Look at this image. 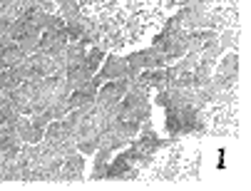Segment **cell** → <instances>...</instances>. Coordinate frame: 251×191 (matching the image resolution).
<instances>
[{"label":"cell","instance_id":"cell-10","mask_svg":"<svg viewBox=\"0 0 251 191\" xmlns=\"http://www.w3.org/2000/svg\"><path fill=\"white\" fill-rule=\"evenodd\" d=\"M127 90H129V80H127V77H122V80H107V82L100 85L95 102H97L100 107H115V104L127 95Z\"/></svg>","mask_w":251,"mask_h":191},{"label":"cell","instance_id":"cell-26","mask_svg":"<svg viewBox=\"0 0 251 191\" xmlns=\"http://www.w3.org/2000/svg\"><path fill=\"white\" fill-rule=\"evenodd\" d=\"M13 25H15V18H10V15H0V32H8V35H10Z\"/></svg>","mask_w":251,"mask_h":191},{"label":"cell","instance_id":"cell-13","mask_svg":"<svg viewBox=\"0 0 251 191\" xmlns=\"http://www.w3.org/2000/svg\"><path fill=\"white\" fill-rule=\"evenodd\" d=\"M82 174H85V154H80V151H73V154L65 157L57 181H80Z\"/></svg>","mask_w":251,"mask_h":191},{"label":"cell","instance_id":"cell-24","mask_svg":"<svg viewBox=\"0 0 251 191\" xmlns=\"http://www.w3.org/2000/svg\"><path fill=\"white\" fill-rule=\"evenodd\" d=\"M57 5H60V15L65 20L80 18V3H77V0H57Z\"/></svg>","mask_w":251,"mask_h":191},{"label":"cell","instance_id":"cell-18","mask_svg":"<svg viewBox=\"0 0 251 191\" xmlns=\"http://www.w3.org/2000/svg\"><path fill=\"white\" fill-rule=\"evenodd\" d=\"M90 77H92V74L85 70V65H75V67H67V70H65V82H67L70 90H77V87L85 85Z\"/></svg>","mask_w":251,"mask_h":191},{"label":"cell","instance_id":"cell-17","mask_svg":"<svg viewBox=\"0 0 251 191\" xmlns=\"http://www.w3.org/2000/svg\"><path fill=\"white\" fill-rule=\"evenodd\" d=\"M23 114L18 112V107L10 102V97L3 92L0 95V124H18V119Z\"/></svg>","mask_w":251,"mask_h":191},{"label":"cell","instance_id":"cell-22","mask_svg":"<svg viewBox=\"0 0 251 191\" xmlns=\"http://www.w3.org/2000/svg\"><path fill=\"white\" fill-rule=\"evenodd\" d=\"M85 55H87V48H85L82 43H67V48H65V60H67V67L82 65V62H85Z\"/></svg>","mask_w":251,"mask_h":191},{"label":"cell","instance_id":"cell-5","mask_svg":"<svg viewBox=\"0 0 251 191\" xmlns=\"http://www.w3.org/2000/svg\"><path fill=\"white\" fill-rule=\"evenodd\" d=\"M150 112H152L150 90L129 82L127 95L115 104V117H117V119H127V122H139V124H142L145 119H150Z\"/></svg>","mask_w":251,"mask_h":191},{"label":"cell","instance_id":"cell-2","mask_svg":"<svg viewBox=\"0 0 251 191\" xmlns=\"http://www.w3.org/2000/svg\"><path fill=\"white\" fill-rule=\"evenodd\" d=\"M201 174V154L187 149L179 139H167V144L139 169L142 181H194Z\"/></svg>","mask_w":251,"mask_h":191},{"label":"cell","instance_id":"cell-16","mask_svg":"<svg viewBox=\"0 0 251 191\" xmlns=\"http://www.w3.org/2000/svg\"><path fill=\"white\" fill-rule=\"evenodd\" d=\"M25 57H27V55H25V50L13 40V43H8L3 50H0V67L8 70V67H13V65H20Z\"/></svg>","mask_w":251,"mask_h":191},{"label":"cell","instance_id":"cell-1","mask_svg":"<svg viewBox=\"0 0 251 191\" xmlns=\"http://www.w3.org/2000/svg\"><path fill=\"white\" fill-rule=\"evenodd\" d=\"M80 15L92 20L100 40L95 48L122 52L139 40H152L164 20L184 0H77Z\"/></svg>","mask_w":251,"mask_h":191},{"label":"cell","instance_id":"cell-15","mask_svg":"<svg viewBox=\"0 0 251 191\" xmlns=\"http://www.w3.org/2000/svg\"><path fill=\"white\" fill-rule=\"evenodd\" d=\"M67 43H70V37H67L65 27L62 30H43V35H40V52H50L52 48H60V45H67Z\"/></svg>","mask_w":251,"mask_h":191},{"label":"cell","instance_id":"cell-27","mask_svg":"<svg viewBox=\"0 0 251 191\" xmlns=\"http://www.w3.org/2000/svg\"><path fill=\"white\" fill-rule=\"evenodd\" d=\"M35 3H38V5H40V10H45V13H55V10H57L52 0H35Z\"/></svg>","mask_w":251,"mask_h":191},{"label":"cell","instance_id":"cell-8","mask_svg":"<svg viewBox=\"0 0 251 191\" xmlns=\"http://www.w3.org/2000/svg\"><path fill=\"white\" fill-rule=\"evenodd\" d=\"M43 142L50 144L60 157H67V154H73V151H77L75 139L62 129V119H52V122L45 127V137H43Z\"/></svg>","mask_w":251,"mask_h":191},{"label":"cell","instance_id":"cell-4","mask_svg":"<svg viewBox=\"0 0 251 191\" xmlns=\"http://www.w3.org/2000/svg\"><path fill=\"white\" fill-rule=\"evenodd\" d=\"M187 35H189V30H184L182 25H179V20H176L174 13H172V15L164 20V25L154 32L152 48H157V50L164 55L167 65H172V62H176L179 57L187 55Z\"/></svg>","mask_w":251,"mask_h":191},{"label":"cell","instance_id":"cell-25","mask_svg":"<svg viewBox=\"0 0 251 191\" xmlns=\"http://www.w3.org/2000/svg\"><path fill=\"white\" fill-rule=\"evenodd\" d=\"M77 151L80 154H95L97 146H100V139L97 137H85V139H77Z\"/></svg>","mask_w":251,"mask_h":191},{"label":"cell","instance_id":"cell-19","mask_svg":"<svg viewBox=\"0 0 251 191\" xmlns=\"http://www.w3.org/2000/svg\"><path fill=\"white\" fill-rule=\"evenodd\" d=\"M112 159V151H107V149H97L95 151V167H92V174L90 179H107V164H110Z\"/></svg>","mask_w":251,"mask_h":191},{"label":"cell","instance_id":"cell-23","mask_svg":"<svg viewBox=\"0 0 251 191\" xmlns=\"http://www.w3.org/2000/svg\"><path fill=\"white\" fill-rule=\"evenodd\" d=\"M104 57H107V52L92 45V48L87 50V55H85V62H82V65H85V70H87L90 74H95V72L100 70V62H102Z\"/></svg>","mask_w":251,"mask_h":191},{"label":"cell","instance_id":"cell-20","mask_svg":"<svg viewBox=\"0 0 251 191\" xmlns=\"http://www.w3.org/2000/svg\"><path fill=\"white\" fill-rule=\"evenodd\" d=\"M239 35H241V27L219 30V48H222V52H226V50H236L239 52Z\"/></svg>","mask_w":251,"mask_h":191},{"label":"cell","instance_id":"cell-11","mask_svg":"<svg viewBox=\"0 0 251 191\" xmlns=\"http://www.w3.org/2000/svg\"><path fill=\"white\" fill-rule=\"evenodd\" d=\"M25 67H27V80H40V77H50L52 74V57L48 52H32L25 57Z\"/></svg>","mask_w":251,"mask_h":191},{"label":"cell","instance_id":"cell-9","mask_svg":"<svg viewBox=\"0 0 251 191\" xmlns=\"http://www.w3.org/2000/svg\"><path fill=\"white\" fill-rule=\"evenodd\" d=\"M97 77H100V82L129 77V65H127V57H122L120 52H107V57L102 60V67L97 70Z\"/></svg>","mask_w":251,"mask_h":191},{"label":"cell","instance_id":"cell-21","mask_svg":"<svg viewBox=\"0 0 251 191\" xmlns=\"http://www.w3.org/2000/svg\"><path fill=\"white\" fill-rule=\"evenodd\" d=\"M132 169V164L127 162L125 154L110 159V164H107V179H125V174Z\"/></svg>","mask_w":251,"mask_h":191},{"label":"cell","instance_id":"cell-14","mask_svg":"<svg viewBox=\"0 0 251 191\" xmlns=\"http://www.w3.org/2000/svg\"><path fill=\"white\" fill-rule=\"evenodd\" d=\"M15 129H18L20 142H25V144H38L45 137V129H35L32 122H30V117H20L18 124H15Z\"/></svg>","mask_w":251,"mask_h":191},{"label":"cell","instance_id":"cell-6","mask_svg":"<svg viewBox=\"0 0 251 191\" xmlns=\"http://www.w3.org/2000/svg\"><path fill=\"white\" fill-rule=\"evenodd\" d=\"M211 82L219 90L236 87V82H239V52L236 50L219 57V62L214 65V72H211Z\"/></svg>","mask_w":251,"mask_h":191},{"label":"cell","instance_id":"cell-7","mask_svg":"<svg viewBox=\"0 0 251 191\" xmlns=\"http://www.w3.org/2000/svg\"><path fill=\"white\" fill-rule=\"evenodd\" d=\"M127 65H129V77L127 80H134L142 70H157V67H167V60L164 55L157 50V48H142V50H134L127 55Z\"/></svg>","mask_w":251,"mask_h":191},{"label":"cell","instance_id":"cell-3","mask_svg":"<svg viewBox=\"0 0 251 191\" xmlns=\"http://www.w3.org/2000/svg\"><path fill=\"white\" fill-rule=\"evenodd\" d=\"M206 119V134L211 137H236L239 134V92L236 87L222 90L217 99L201 107Z\"/></svg>","mask_w":251,"mask_h":191},{"label":"cell","instance_id":"cell-12","mask_svg":"<svg viewBox=\"0 0 251 191\" xmlns=\"http://www.w3.org/2000/svg\"><path fill=\"white\" fill-rule=\"evenodd\" d=\"M100 85H102V82H100V77H97V74H92V77H90L85 85H80L77 90H73V92H70V97H67V104H70V109L82 107V104H87V102H95Z\"/></svg>","mask_w":251,"mask_h":191}]
</instances>
